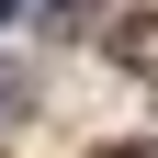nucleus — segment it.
<instances>
[{"label": "nucleus", "instance_id": "f257e3e1", "mask_svg": "<svg viewBox=\"0 0 158 158\" xmlns=\"http://www.w3.org/2000/svg\"><path fill=\"white\" fill-rule=\"evenodd\" d=\"M113 56H135V68H158V23L135 11V23H113Z\"/></svg>", "mask_w": 158, "mask_h": 158}, {"label": "nucleus", "instance_id": "f03ea898", "mask_svg": "<svg viewBox=\"0 0 158 158\" xmlns=\"http://www.w3.org/2000/svg\"><path fill=\"white\" fill-rule=\"evenodd\" d=\"M23 90H34V79H23V68H0V113H23Z\"/></svg>", "mask_w": 158, "mask_h": 158}, {"label": "nucleus", "instance_id": "7ed1b4c3", "mask_svg": "<svg viewBox=\"0 0 158 158\" xmlns=\"http://www.w3.org/2000/svg\"><path fill=\"white\" fill-rule=\"evenodd\" d=\"M113 158H158V147H113Z\"/></svg>", "mask_w": 158, "mask_h": 158}]
</instances>
